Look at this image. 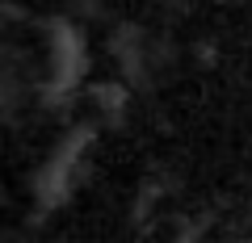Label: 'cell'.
<instances>
[{"label":"cell","mask_w":252,"mask_h":243,"mask_svg":"<svg viewBox=\"0 0 252 243\" xmlns=\"http://www.w3.org/2000/svg\"><path fill=\"white\" fill-rule=\"evenodd\" d=\"M93 97H97L101 113H109L114 122L122 117V105H126V88H122V84H101V88L93 92Z\"/></svg>","instance_id":"3"},{"label":"cell","mask_w":252,"mask_h":243,"mask_svg":"<svg viewBox=\"0 0 252 243\" xmlns=\"http://www.w3.org/2000/svg\"><path fill=\"white\" fill-rule=\"evenodd\" d=\"M46 54H51V92H72L76 84H80L84 67H89L84 34L72 26V21H55L51 26V42H46Z\"/></svg>","instance_id":"1"},{"label":"cell","mask_w":252,"mask_h":243,"mask_svg":"<svg viewBox=\"0 0 252 243\" xmlns=\"http://www.w3.org/2000/svg\"><path fill=\"white\" fill-rule=\"evenodd\" d=\"M84 151H89V130H76L59 143V151L38 168V180H34V193L46 201V206H59L67 193H72V180H76V168H80Z\"/></svg>","instance_id":"2"}]
</instances>
